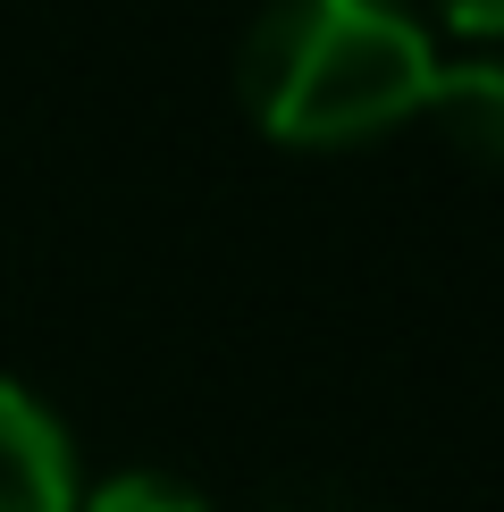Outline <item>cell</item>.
Wrapping results in <instances>:
<instances>
[{"label":"cell","mask_w":504,"mask_h":512,"mask_svg":"<svg viewBox=\"0 0 504 512\" xmlns=\"http://www.w3.org/2000/svg\"><path fill=\"white\" fill-rule=\"evenodd\" d=\"M420 118H429L462 160L504 168V59H462V68L437 59V84H429V110Z\"/></svg>","instance_id":"3"},{"label":"cell","mask_w":504,"mask_h":512,"mask_svg":"<svg viewBox=\"0 0 504 512\" xmlns=\"http://www.w3.org/2000/svg\"><path fill=\"white\" fill-rule=\"evenodd\" d=\"M437 17H446L454 34H471V42H496L504 34V0H429Z\"/></svg>","instance_id":"5"},{"label":"cell","mask_w":504,"mask_h":512,"mask_svg":"<svg viewBox=\"0 0 504 512\" xmlns=\"http://www.w3.org/2000/svg\"><path fill=\"white\" fill-rule=\"evenodd\" d=\"M76 445L51 420V403L0 378V512H76Z\"/></svg>","instance_id":"2"},{"label":"cell","mask_w":504,"mask_h":512,"mask_svg":"<svg viewBox=\"0 0 504 512\" xmlns=\"http://www.w3.org/2000/svg\"><path fill=\"white\" fill-rule=\"evenodd\" d=\"M76 512H210L185 479H168V471H118L110 487H93Z\"/></svg>","instance_id":"4"},{"label":"cell","mask_w":504,"mask_h":512,"mask_svg":"<svg viewBox=\"0 0 504 512\" xmlns=\"http://www.w3.org/2000/svg\"><path fill=\"white\" fill-rule=\"evenodd\" d=\"M437 51L404 0H269L244 34L236 93L294 152H345L429 110Z\"/></svg>","instance_id":"1"}]
</instances>
